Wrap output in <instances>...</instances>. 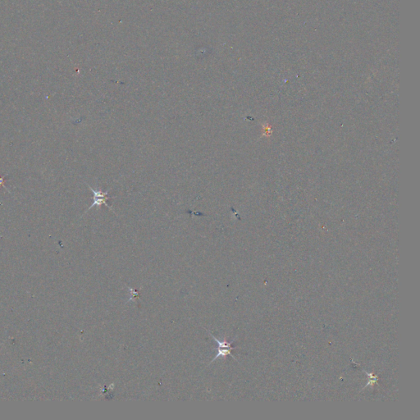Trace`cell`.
<instances>
[{"label":"cell","mask_w":420,"mask_h":420,"mask_svg":"<svg viewBox=\"0 0 420 420\" xmlns=\"http://www.w3.org/2000/svg\"><path fill=\"white\" fill-rule=\"evenodd\" d=\"M88 187H89V190L93 192V195H94V198H93V204L90 205L89 209H87L86 213H87L88 210L89 209H91L93 207L97 206L98 208H100V206H102V205H105V206L109 208L110 210H112L113 213L114 211L112 210V208L110 207V205L108 204L107 201L109 199H111L112 197H110L109 196V191H106V192H103L102 191H96V190H94V189L92 188L91 186H89V185H87ZM85 213V214H86Z\"/></svg>","instance_id":"cell-2"},{"label":"cell","mask_w":420,"mask_h":420,"mask_svg":"<svg viewBox=\"0 0 420 420\" xmlns=\"http://www.w3.org/2000/svg\"><path fill=\"white\" fill-rule=\"evenodd\" d=\"M8 176V174H7V175H5V176L0 177V187H1V186H3V187H4V188H5L7 191H8V189L6 187L5 181H4V178H5L6 177Z\"/></svg>","instance_id":"cell-3"},{"label":"cell","mask_w":420,"mask_h":420,"mask_svg":"<svg viewBox=\"0 0 420 420\" xmlns=\"http://www.w3.org/2000/svg\"><path fill=\"white\" fill-rule=\"evenodd\" d=\"M204 329L209 332V335H210L212 338L214 339V341H216L217 343H218V354H217L216 356L214 357V359H212V361L210 362V364H212L213 362L215 361V360H216L217 359H219V358H225V357H227V355H231L233 359H235V357L233 356V354H232V351L234 349V347H232V345L233 344V341L228 343L227 340H226V337H225V336L223 337V341L219 340V339L216 338V337H215V336H214V335L209 331V330H207V329Z\"/></svg>","instance_id":"cell-1"}]
</instances>
